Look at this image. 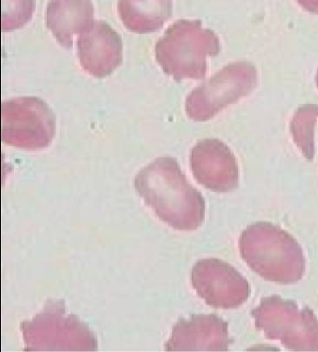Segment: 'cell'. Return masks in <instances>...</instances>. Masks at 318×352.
Segmentation results:
<instances>
[{"instance_id":"obj_15","label":"cell","mask_w":318,"mask_h":352,"mask_svg":"<svg viewBox=\"0 0 318 352\" xmlns=\"http://www.w3.org/2000/svg\"><path fill=\"white\" fill-rule=\"evenodd\" d=\"M35 9L36 0H2V31L12 32L25 27Z\"/></svg>"},{"instance_id":"obj_7","label":"cell","mask_w":318,"mask_h":352,"mask_svg":"<svg viewBox=\"0 0 318 352\" xmlns=\"http://www.w3.org/2000/svg\"><path fill=\"white\" fill-rule=\"evenodd\" d=\"M256 85L254 66L247 62L233 63L187 96L185 111L194 121H208L225 107L251 92Z\"/></svg>"},{"instance_id":"obj_11","label":"cell","mask_w":318,"mask_h":352,"mask_svg":"<svg viewBox=\"0 0 318 352\" xmlns=\"http://www.w3.org/2000/svg\"><path fill=\"white\" fill-rule=\"evenodd\" d=\"M228 324L215 314H194L174 326L164 349L169 351H227Z\"/></svg>"},{"instance_id":"obj_9","label":"cell","mask_w":318,"mask_h":352,"mask_svg":"<svg viewBox=\"0 0 318 352\" xmlns=\"http://www.w3.org/2000/svg\"><path fill=\"white\" fill-rule=\"evenodd\" d=\"M190 165L198 184L215 192L236 189L239 169L231 148L215 138L197 142L190 151Z\"/></svg>"},{"instance_id":"obj_16","label":"cell","mask_w":318,"mask_h":352,"mask_svg":"<svg viewBox=\"0 0 318 352\" xmlns=\"http://www.w3.org/2000/svg\"><path fill=\"white\" fill-rule=\"evenodd\" d=\"M299 6L312 12V14H318V0H297Z\"/></svg>"},{"instance_id":"obj_2","label":"cell","mask_w":318,"mask_h":352,"mask_svg":"<svg viewBox=\"0 0 318 352\" xmlns=\"http://www.w3.org/2000/svg\"><path fill=\"white\" fill-rule=\"evenodd\" d=\"M239 252L247 267L266 280L286 285L304 275L301 245L275 224L259 221L247 226L240 236Z\"/></svg>"},{"instance_id":"obj_8","label":"cell","mask_w":318,"mask_h":352,"mask_svg":"<svg viewBox=\"0 0 318 352\" xmlns=\"http://www.w3.org/2000/svg\"><path fill=\"white\" fill-rule=\"evenodd\" d=\"M190 280L198 296L215 309H237L249 297V281L230 263L217 258L198 261Z\"/></svg>"},{"instance_id":"obj_3","label":"cell","mask_w":318,"mask_h":352,"mask_svg":"<svg viewBox=\"0 0 318 352\" xmlns=\"http://www.w3.org/2000/svg\"><path fill=\"white\" fill-rule=\"evenodd\" d=\"M220 43L201 21L179 20L166 30L155 45L156 61L176 80H201L207 74V57L218 56Z\"/></svg>"},{"instance_id":"obj_17","label":"cell","mask_w":318,"mask_h":352,"mask_svg":"<svg viewBox=\"0 0 318 352\" xmlns=\"http://www.w3.org/2000/svg\"><path fill=\"white\" fill-rule=\"evenodd\" d=\"M317 85L318 87V70H317Z\"/></svg>"},{"instance_id":"obj_14","label":"cell","mask_w":318,"mask_h":352,"mask_svg":"<svg viewBox=\"0 0 318 352\" xmlns=\"http://www.w3.org/2000/svg\"><path fill=\"white\" fill-rule=\"evenodd\" d=\"M317 116V107L305 106L299 109L291 122L294 142L308 160H312L315 155L314 130Z\"/></svg>"},{"instance_id":"obj_4","label":"cell","mask_w":318,"mask_h":352,"mask_svg":"<svg viewBox=\"0 0 318 352\" xmlns=\"http://www.w3.org/2000/svg\"><path fill=\"white\" fill-rule=\"evenodd\" d=\"M25 351H92L95 335L60 302H48L43 312L21 324Z\"/></svg>"},{"instance_id":"obj_6","label":"cell","mask_w":318,"mask_h":352,"mask_svg":"<svg viewBox=\"0 0 318 352\" xmlns=\"http://www.w3.org/2000/svg\"><path fill=\"white\" fill-rule=\"evenodd\" d=\"M56 130V116L41 98L21 96L2 103L1 140L5 144L41 150L53 142Z\"/></svg>"},{"instance_id":"obj_1","label":"cell","mask_w":318,"mask_h":352,"mask_svg":"<svg viewBox=\"0 0 318 352\" xmlns=\"http://www.w3.org/2000/svg\"><path fill=\"white\" fill-rule=\"evenodd\" d=\"M135 188L157 217L176 230L192 231L205 220V203L176 159L163 156L138 172Z\"/></svg>"},{"instance_id":"obj_13","label":"cell","mask_w":318,"mask_h":352,"mask_svg":"<svg viewBox=\"0 0 318 352\" xmlns=\"http://www.w3.org/2000/svg\"><path fill=\"white\" fill-rule=\"evenodd\" d=\"M118 12L125 28L131 32H155L170 19L171 0H119Z\"/></svg>"},{"instance_id":"obj_12","label":"cell","mask_w":318,"mask_h":352,"mask_svg":"<svg viewBox=\"0 0 318 352\" xmlns=\"http://www.w3.org/2000/svg\"><path fill=\"white\" fill-rule=\"evenodd\" d=\"M95 16L91 0H49L46 25L57 43L66 49L73 47V38L90 27Z\"/></svg>"},{"instance_id":"obj_5","label":"cell","mask_w":318,"mask_h":352,"mask_svg":"<svg viewBox=\"0 0 318 352\" xmlns=\"http://www.w3.org/2000/svg\"><path fill=\"white\" fill-rule=\"evenodd\" d=\"M255 325L266 338L293 351H318V318L311 309L272 296L252 310Z\"/></svg>"},{"instance_id":"obj_10","label":"cell","mask_w":318,"mask_h":352,"mask_svg":"<svg viewBox=\"0 0 318 352\" xmlns=\"http://www.w3.org/2000/svg\"><path fill=\"white\" fill-rule=\"evenodd\" d=\"M80 66L93 77L105 78L122 63V41L120 34L104 21H93L77 40Z\"/></svg>"}]
</instances>
